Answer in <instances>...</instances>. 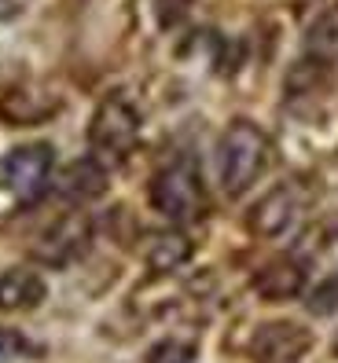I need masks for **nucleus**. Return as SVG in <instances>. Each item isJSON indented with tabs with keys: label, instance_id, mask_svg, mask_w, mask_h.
Returning <instances> with one entry per match:
<instances>
[{
	"label": "nucleus",
	"instance_id": "11",
	"mask_svg": "<svg viewBox=\"0 0 338 363\" xmlns=\"http://www.w3.org/2000/svg\"><path fill=\"white\" fill-rule=\"evenodd\" d=\"M59 195H67L74 202H92L107 191V173L96 158H77L59 173Z\"/></svg>",
	"mask_w": 338,
	"mask_h": 363
},
{
	"label": "nucleus",
	"instance_id": "8",
	"mask_svg": "<svg viewBox=\"0 0 338 363\" xmlns=\"http://www.w3.org/2000/svg\"><path fill=\"white\" fill-rule=\"evenodd\" d=\"M302 286H305V268L290 257L272 261L254 275V290H258L265 301H290V297L302 294Z\"/></svg>",
	"mask_w": 338,
	"mask_h": 363
},
{
	"label": "nucleus",
	"instance_id": "16",
	"mask_svg": "<svg viewBox=\"0 0 338 363\" xmlns=\"http://www.w3.org/2000/svg\"><path fill=\"white\" fill-rule=\"evenodd\" d=\"M0 349H4V334H0Z\"/></svg>",
	"mask_w": 338,
	"mask_h": 363
},
{
	"label": "nucleus",
	"instance_id": "17",
	"mask_svg": "<svg viewBox=\"0 0 338 363\" xmlns=\"http://www.w3.org/2000/svg\"><path fill=\"white\" fill-rule=\"evenodd\" d=\"M334 352H338V337H334Z\"/></svg>",
	"mask_w": 338,
	"mask_h": 363
},
{
	"label": "nucleus",
	"instance_id": "13",
	"mask_svg": "<svg viewBox=\"0 0 338 363\" xmlns=\"http://www.w3.org/2000/svg\"><path fill=\"white\" fill-rule=\"evenodd\" d=\"M305 308L312 315H334L338 312V275H327V279L305 297Z\"/></svg>",
	"mask_w": 338,
	"mask_h": 363
},
{
	"label": "nucleus",
	"instance_id": "1",
	"mask_svg": "<svg viewBox=\"0 0 338 363\" xmlns=\"http://www.w3.org/2000/svg\"><path fill=\"white\" fill-rule=\"evenodd\" d=\"M268 162V136L254 121H231L217 143V173L228 199H239L250 184H258Z\"/></svg>",
	"mask_w": 338,
	"mask_h": 363
},
{
	"label": "nucleus",
	"instance_id": "10",
	"mask_svg": "<svg viewBox=\"0 0 338 363\" xmlns=\"http://www.w3.org/2000/svg\"><path fill=\"white\" fill-rule=\"evenodd\" d=\"M45 279L30 268H11L8 275H0V312H26L45 301Z\"/></svg>",
	"mask_w": 338,
	"mask_h": 363
},
{
	"label": "nucleus",
	"instance_id": "4",
	"mask_svg": "<svg viewBox=\"0 0 338 363\" xmlns=\"http://www.w3.org/2000/svg\"><path fill=\"white\" fill-rule=\"evenodd\" d=\"M89 239H92V220L84 213H62L59 220H52L45 231L37 235L33 242V261L48 264V268H62L77 261L84 250H89Z\"/></svg>",
	"mask_w": 338,
	"mask_h": 363
},
{
	"label": "nucleus",
	"instance_id": "2",
	"mask_svg": "<svg viewBox=\"0 0 338 363\" xmlns=\"http://www.w3.org/2000/svg\"><path fill=\"white\" fill-rule=\"evenodd\" d=\"M151 206L173 224H195L206 213V187L192 158L169 162L151 180Z\"/></svg>",
	"mask_w": 338,
	"mask_h": 363
},
{
	"label": "nucleus",
	"instance_id": "12",
	"mask_svg": "<svg viewBox=\"0 0 338 363\" xmlns=\"http://www.w3.org/2000/svg\"><path fill=\"white\" fill-rule=\"evenodd\" d=\"M187 257H192V242H187L180 231H162V235H155L151 246H147V253H143L147 268L158 272V275L177 272Z\"/></svg>",
	"mask_w": 338,
	"mask_h": 363
},
{
	"label": "nucleus",
	"instance_id": "9",
	"mask_svg": "<svg viewBox=\"0 0 338 363\" xmlns=\"http://www.w3.org/2000/svg\"><path fill=\"white\" fill-rule=\"evenodd\" d=\"M59 111V99L40 89H11L0 96V118L8 125H37Z\"/></svg>",
	"mask_w": 338,
	"mask_h": 363
},
{
	"label": "nucleus",
	"instance_id": "3",
	"mask_svg": "<svg viewBox=\"0 0 338 363\" xmlns=\"http://www.w3.org/2000/svg\"><path fill=\"white\" fill-rule=\"evenodd\" d=\"M140 136V118L129 106V99L107 96L89 121V143L96 151V162H121L136 147Z\"/></svg>",
	"mask_w": 338,
	"mask_h": 363
},
{
	"label": "nucleus",
	"instance_id": "5",
	"mask_svg": "<svg viewBox=\"0 0 338 363\" xmlns=\"http://www.w3.org/2000/svg\"><path fill=\"white\" fill-rule=\"evenodd\" d=\"M52 147L48 143H26V147H15L4 162V177H8V187L15 191L23 202L37 199L48 184V173H52Z\"/></svg>",
	"mask_w": 338,
	"mask_h": 363
},
{
	"label": "nucleus",
	"instance_id": "15",
	"mask_svg": "<svg viewBox=\"0 0 338 363\" xmlns=\"http://www.w3.org/2000/svg\"><path fill=\"white\" fill-rule=\"evenodd\" d=\"M23 8H26V0H0V23H8V18H15V15H23Z\"/></svg>",
	"mask_w": 338,
	"mask_h": 363
},
{
	"label": "nucleus",
	"instance_id": "7",
	"mask_svg": "<svg viewBox=\"0 0 338 363\" xmlns=\"http://www.w3.org/2000/svg\"><path fill=\"white\" fill-rule=\"evenodd\" d=\"M294 217H298V191H294V184H280L250 209L246 224L261 239H276V235H283L290 228Z\"/></svg>",
	"mask_w": 338,
	"mask_h": 363
},
{
	"label": "nucleus",
	"instance_id": "14",
	"mask_svg": "<svg viewBox=\"0 0 338 363\" xmlns=\"http://www.w3.org/2000/svg\"><path fill=\"white\" fill-rule=\"evenodd\" d=\"M187 359H192V345H184V341H162L147 356V363H187Z\"/></svg>",
	"mask_w": 338,
	"mask_h": 363
},
{
	"label": "nucleus",
	"instance_id": "6",
	"mask_svg": "<svg viewBox=\"0 0 338 363\" xmlns=\"http://www.w3.org/2000/svg\"><path fill=\"white\" fill-rule=\"evenodd\" d=\"M309 345H312V334L305 327L280 319V323L258 327V334L250 341V356L258 363H294L309 352Z\"/></svg>",
	"mask_w": 338,
	"mask_h": 363
}]
</instances>
